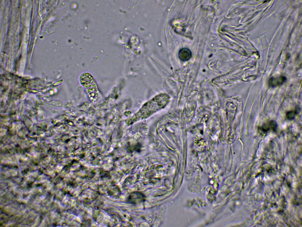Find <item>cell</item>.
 Here are the masks:
<instances>
[{
  "label": "cell",
  "mask_w": 302,
  "mask_h": 227,
  "mask_svg": "<svg viewBox=\"0 0 302 227\" xmlns=\"http://www.w3.org/2000/svg\"><path fill=\"white\" fill-rule=\"evenodd\" d=\"M192 53L190 50L188 48H184L180 49L178 53L179 58L183 61L189 60L191 57Z\"/></svg>",
  "instance_id": "cell-5"
},
{
  "label": "cell",
  "mask_w": 302,
  "mask_h": 227,
  "mask_svg": "<svg viewBox=\"0 0 302 227\" xmlns=\"http://www.w3.org/2000/svg\"><path fill=\"white\" fill-rule=\"evenodd\" d=\"M170 97L167 95L162 93L153 98L145 103L134 116L133 119H140L149 116L153 113L165 107L169 102Z\"/></svg>",
  "instance_id": "cell-1"
},
{
  "label": "cell",
  "mask_w": 302,
  "mask_h": 227,
  "mask_svg": "<svg viewBox=\"0 0 302 227\" xmlns=\"http://www.w3.org/2000/svg\"><path fill=\"white\" fill-rule=\"evenodd\" d=\"M286 80L285 77L283 76L273 77L268 81V85L272 87H275L282 85Z\"/></svg>",
  "instance_id": "cell-4"
},
{
  "label": "cell",
  "mask_w": 302,
  "mask_h": 227,
  "mask_svg": "<svg viewBox=\"0 0 302 227\" xmlns=\"http://www.w3.org/2000/svg\"><path fill=\"white\" fill-rule=\"evenodd\" d=\"M277 128V125L275 121L271 120L260 127L259 130L262 134H265L270 131H275Z\"/></svg>",
  "instance_id": "cell-3"
},
{
  "label": "cell",
  "mask_w": 302,
  "mask_h": 227,
  "mask_svg": "<svg viewBox=\"0 0 302 227\" xmlns=\"http://www.w3.org/2000/svg\"><path fill=\"white\" fill-rule=\"evenodd\" d=\"M80 81L86 89L91 100L95 102L99 98V93L96 82L89 73H84L81 76Z\"/></svg>",
  "instance_id": "cell-2"
},
{
  "label": "cell",
  "mask_w": 302,
  "mask_h": 227,
  "mask_svg": "<svg viewBox=\"0 0 302 227\" xmlns=\"http://www.w3.org/2000/svg\"><path fill=\"white\" fill-rule=\"evenodd\" d=\"M299 108L297 107L294 111H291L288 112L286 114L287 118L289 120L293 119L299 111Z\"/></svg>",
  "instance_id": "cell-6"
}]
</instances>
